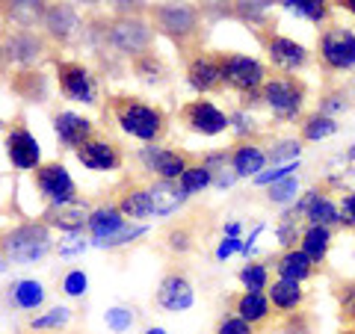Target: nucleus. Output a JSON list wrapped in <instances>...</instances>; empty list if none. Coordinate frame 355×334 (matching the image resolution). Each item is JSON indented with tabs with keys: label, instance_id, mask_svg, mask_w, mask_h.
<instances>
[{
	"label": "nucleus",
	"instance_id": "47",
	"mask_svg": "<svg viewBox=\"0 0 355 334\" xmlns=\"http://www.w3.org/2000/svg\"><path fill=\"white\" fill-rule=\"evenodd\" d=\"M0 270H3V263H0Z\"/></svg>",
	"mask_w": 355,
	"mask_h": 334
},
{
	"label": "nucleus",
	"instance_id": "7",
	"mask_svg": "<svg viewBox=\"0 0 355 334\" xmlns=\"http://www.w3.org/2000/svg\"><path fill=\"white\" fill-rule=\"evenodd\" d=\"M57 74H60V86L62 92L71 98V101H83V104H92L95 101V83L89 71L77 62H62L57 65Z\"/></svg>",
	"mask_w": 355,
	"mask_h": 334
},
{
	"label": "nucleus",
	"instance_id": "25",
	"mask_svg": "<svg viewBox=\"0 0 355 334\" xmlns=\"http://www.w3.org/2000/svg\"><path fill=\"white\" fill-rule=\"evenodd\" d=\"M151 193V204H154V213H160V216H166V213H172V210L181 204V189H172L169 184H157V186H151L148 189Z\"/></svg>",
	"mask_w": 355,
	"mask_h": 334
},
{
	"label": "nucleus",
	"instance_id": "24",
	"mask_svg": "<svg viewBox=\"0 0 355 334\" xmlns=\"http://www.w3.org/2000/svg\"><path fill=\"white\" fill-rule=\"evenodd\" d=\"M48 219L53 222V225H60V228H69V231H77L83 225V219H86V207L80 202H71V204H60L57 210H51Z\"/></svg>",
	"mask_w": 355,
	"mask_h": 334
},
{
	"label": "nucleus",
	"instance_id": "20",
	"mask_svg": "<svg viewBox=\"0 0 355 334\" xmlns=\"http://www.w3.org/2000/svg\"><path fill=\"white\" fill-rule=\"evenodd\" d=\"M237 314L243 322H261L266 319V314H270V302H266V296L263 293H243L240 296V302H237Z\"/></svg>",
	"mask_w": 355,
	"mask_h": 334
},
{
	"label": "nucleus",
	"instance_id": "42",
	"mask_svg": "<svg viewBox=\"0 0 355 334\" xmlns=\"http://www.w3.org/2000/svg\"><path fill=\"white\" fill-rule=\"evenodd\" d=\"M234 249H237V240H225V243L219 246V258H228V254L234 252Z\"/></svg>",
	"mask_w": 355,
	"mask_h": 334
},
{
	"label": "nucleus",
	"instance_id": "6",
	"mask_svg": "<svg viewBox=\"0 0 355 334\" xmlns=\"http://www.w3.org/2000/svg\"><path fill=\"white\" fill-rule=\"evenodd\" d=\"M36 184L53 204H71L74 202V181L65 172V166L60 163H48L36 169Z\"/></svg>",
	"mask_w": 355,
	"mask_h": 334
},
{
	"label": "nucleus",
	"instance_id": "29",
	"mask_svg": "<svg viewBox=\"0 0 355 334\" xmlns=\"http://www.w3.org/2000/svg\"><path fill=\"white\" fill-rule=\"evenodd\" d=\"M308 219H314V225H335V222H340V210L326 202V198H320L314 195L311 198V204H308Z\"/></svg>",
	"mask_w": 355,
	"mask_h": 334
},
{
	"label": "nucleus",
	"instance_id": "18",
	"mask_svg": "<svg viewBox=\"0 0 355 334\" xmlns=\"http://www.w3.org/2000/svg\"><path fill=\"white\" fill-rule=\"evenodd\" d=\"M89 228H92L95 240H101V246H104L110 237H116V234L125 228L121 210H116V207H101V210H95V213L89 216Z\"/></svg>",
	"mask_w": 355,
	"mask_h": 334
},
{
	"label": "nucleus",
	"instance_id": "46",
	"mask_svg": "<svg viewBox=\"0 0 355 334\" xmlns=\"http://www.w3.org/2000/svg\"><path fill=\"white\" fill-rule=\"evenodd\" d=\"M347 334H355V328H349V331H347Z\"/></svg>",
	"mask_w": 355,
	"mask_h": 334
},
{
	"label": "nucleus",
	"instance_id": "27",
	"mask_svg": "<svg viewBox=\"0 0 355 334\" xmlns=\"http://www.w3.org/2000/svg\"><path fill=\"white\" fill-rule=\"evenodd\" d=\"M6 51L15 62H30L39 57V42H36V36H30V33H18V36L9 39Z\"/></svg>",
	"mask_w": 355,
	"mask_h": 334
},
{
	"label": "nucleus",
	"instance_id": "32",
	"mask_svg": "<svg viewBox=\"0 0 355 334\" xmlns=\"http://www.w3.org/2000/svg\"><path fill=\"white\" fill-rule=\"evenodd\" d=\"M338 299H340V317L347 319V326L355 328V281H347L338 287Z\"/></svg>",
	"mask_w": 355,
	"mask_h": 334
},
{
	"label": "nucleus",
	"instance_id": "19",
	"mask_svg": "<svg viewBox=\"0 0 355 334\" xmlns=\"http://www.w3.org/2000/svg\"><path fill=\"white\" fill-rule=\"evenodd\" d=\"M275 270H279V275L282 278H287V281H302V278H308L311 272H314V266H311V258L308 254L302 252V249H291L284 254V258L279 261V266H275Z\"/></svg>",
	"mask_w": 355,
	"mask_h": 334
},
{
	"label": "nucleus",
	"instance_id": "10",
	"mask_svg": "<svg viewBox=\"0 0 355 334\" xmlns=\"http://www.w3.org/2000/svg\"><path fill=\"white\" fill-rule=\"evenodd\" d=\"M157 21L166 33L172 36H187V33L196 30V12L193 6H184V3H166L157 9Z\"/></svg>",
	"mask_w": 355,
	"mask_h": 334
},
{
	"label": "nucleus",
	"instance_id": "26",
	"mask_svg": "<svg viewBox=\"0 0 355 334\" xmlns=\"http://www.w3.org/2000/svg\"><path fill=\"white\" fill-rule=\"evenodd\" d=\"M263 166V151L258 146H240L234 151V172L237 175H258Z\"/></svg>",
	"mask_w": 355,
	"mask_h": 334
},
{
	"label": "nucleus",
	"instance_id": "13",
	"mask_svg": "<svg viewBox=\"0 0 355 334\" xmlns=\"http://www.w3.org/2000/svg\"><path fill=\"white\" fill-rule=\"evenodd\" d=\"M157 302L163 308H169V310H184V308H190L193 305V287L187 278L181 275H169L166 281L160 284V290H157Z\"/></svg>",
	"mask_w": 355,
	"mask_h": 334
},
{
	"label": "nucleus",
	"instance_id": "2",
	"mask_svg": "<svg viewBox=\"0 0 355 334\" xmlns=\"http://www.w3.org/2000/svg\"><path fill=\"white\" fill-rule=\"evenodd\" d=\"M263 101L270 104V109L282 118H293L305 104V86L291 74L272 77L263 83Z\"/></svg>",
	"mask_w": 355,
	"mask_h": 334
},
{
	"label": "nucleus",
	"instance_id": "41",
	"mask_svg": "<svg viewBox=\"0 0 355 334\" xmlns=\"http://www.w3.org/2000/svg\"><path fill=\"white\" fill-rule=\"evenodd\" d=\"M291 193H296V181H293V177H287L284 184H279V186H272V189H270V195H272V198H279V202H282V198H287Z\"/></svg>",
	"mask_w": 355,
	"mask_h": 334
},
{
	"label": "nucleus",
	"instance_id": "16",
	"mask_svg": "<svg viewBox=\"0 0 355 334\" xmlns=\"http://www.w3.org/2000/svg\"><path fill=\"white\" fill-rule=\"evenodd\" d=\"M77 157H80V163L86 166V169H116L119 166V151L116 146H110V142H101V139H92L86 142V146L77 151Z\"/></svg>",
	"mask_w": 355,
	"mask_h": 334
},
{
	"label": "nucleus",
	"instance_id": "40",
	"mask_svg": "<svg viewBox=\"0 0 355 334\" xmlns=\"http://www.w3.org/2000/svg\"><path fill=\"white\" fill-rule=\"evenodd\" d=\"M107 319H110V326H113V328H119V331L130 326V314H128V310H121V308L110 310V314H107Z\"/></svg>",
	"mask_w": 355,
	"mask_h": 334
},
{
	"label": "nucleus",
	"instance_id": "45",
	"mask_svg": "<svg viewBox=\"0 0 355 334\" xmlns=\"http://www.w3.org/2000/svg\"><path fill=\"white\" fill-rule=\"evenodd\" d=\"M148 334H166V331H160V328H151V331H148Z\"/></svg>",
	"mask_w": 355,
	"mask_h": 334
},
{
	"label": "nucleus",
	"instance_id": "44",
	"mask_svg": "<svg viewBox=\"0 0 355 334\" xmlns=\"http://www.w3.org/2000/svg\"><path fill=\"white\" fill-rule=\"evenodd\" d=\"M343 6H347V9H349V12L355 15V0H343Z\"/></svg>",
	"mask_w": 355,
	"mask_h": 334
},
{
	"label": "nucleus",
	"instance_id": "36",
	"mask_svg": "<svg viewBox=\"0 0 355 334\" xmlns=\"http://www.w3.org/2000/svg\"><path fill=\"white\" fill-rule=\"evenodd\" d=\"M340 222L347 228H355V193L340 198Z\"/></svg>",
	"mask_w": 355,
	"mask_h": 334
},
{
	"label": "nucleus",
	"instance_id": "34",
	"mask_svg": "<svg viewBox=\"0 0 355 334\" xmlns=\"http://www.w3.org/2000/svg\"><path fill=\"white\" fill-rule=\"evenodd\" d=\"M302 133H305V139H323L329 133H335V121L329 116H311L308 125L302 128Z\"/></svg>",
	"mask_w": 355,
	"mask_h": 334
},
{
	"label": "nucleus",
	"instance_id": "14",
	"mask_svg": "<svg viewBox=\"0 0 355 334\" xmlns=\"http://www.w3.org/2000/svg\"><path fill=\"white\" fill-rule=\"evenodd\" d=\"M89 133H92V125L83 118V116H74V113H60L57 116V137L65 148H77V146H86Z\"/></svg>",
	"mask_w": 355,
	"mask_h": 334
},
{
	"label": "nucleus",
	"instance_id": "1",
	"mask_svg": "<svg viewBox=\"0 0 355 334\" xmlns=\"http://www.w3.org/2000/svg\"><path fill=\"white\" fill-rule=\"evenodd\" d=\"M3 249H6L9 258L18 261V263L39 261V258H44V252L51 249L48 228L36 225V222H30V225H21V228L9 231L6 237H3Z\"/></svg>",
	"mask_w": 355,
	"mask_h": 334
},
{
	"label": "nucleus",
	"instance_id": "43",
	"mask_svg": "<svg viewBox=\"0 0 355 334\" xmlns=\"http://www.w3.org/2000/svg\"><path fill=\"white\" fill-rule=\"evenodd\" d=\"M172 249H187V237H184V234H172Z\"/></svg>",
	"mask_w": 355,
	"mask_h": 334
},
{
	"label": "nucleus",
	"instance_id": "17",
	"mask_svg": "<svg viewBox=\"0 0 355 334\" xmlns=\"http://www.w3.org/2000/svg\"><path fill=\"white\" fill-rule=\"evenodd\" d=\"M187 77H190L193 89H198V92H210V89H216L219 80H222V65L214 57H198V60L190 62Z\"/></svg>",
	"mask_w": 355,
	"mask_h": 334
},
{
	"label": "nucleus",
	"instance_id": "11",
	"mask_svg": "<svg viewBox=\"0 0 355 334\" xmlns=\"http://www.w3.org/2000/svg\"><path fill=\"white\" fill-rule=\"evenodd\" d=\"M266 51H270V60L282 69H302L308 53L302 44H296L293 39H284V36H270L266 39Z\"/></svg>",
	"mask_w": 355,
	"mask_h": 334
},
{
	"label": "nucleus",
	"instance_id": "23",
	"mask_svg": "<svg viewBox=\"0 0 355 334\" xmlns=\"http://www.w3.org/2000/svg\"><path fill=\"white\" fill-rule=\"evenodd\" d=\"M121 213L130 216V219H146L154 213V204H151V193L148 189H133L121 198Z\"/></svg>",
	"mask_w": 355,
	"mask_h": 334
},
{
	"label": "nucleus",
	"instance_id": "3",
	"mask_svg": "<svg viewBox=\"0 0 355 334\" xmlns=\"http://www.w3.org/2000/svg\"><path fill=\"white\" fill-rule=\"evenodd\" d=\"M116 118H119L121 130L130 133V137H137V139H154L163 130L160 109L139 104V101H121L116 107Z\"/></svg>",
	"mask_w": 355,
	"mask_h": 334
},
{
	"label": "nucleus",
	"instance_id": "21",
	"mask_svg": "<svg viewBox=\"0 0 355 334\" xmlns=\"http://www.w3.org/2000/svg\"><path fill=\"white\" fill-rule=\"evenodd\" d=\"M270 299L279 310H293L299 302H302V290H299L296 281H287V278H279L272 287H270Z\"/></svg>",
	"mask_w": 355,
	"mask_h": 334
},
{
	"label": "nucleus",
	"instance_id": "35",
	"mask_svg": "<svg viewBox=\"0 0 355 334\" xmlns=\"http://www.w3.org/2000/svg\"><path fill=\"white\" fill-rule=\"evenodd\" d=\"M240 278H243V284L249 287V293H261L263 284H266V270L261 263H249L246 270L240 272Z\"/></svg>",
	"mask_w": 355,
	"mask_h": 334
},
{
	"label": "nucleus",
	"instance_id": "15",
	"mask_svg": "<svg viewBox=\"0 0 355 334\" xmlns=\"http://www.w3.org/2000/svg\"><path fill=\"white\" fill-rule=\"evenodd\" d=\"M142 160H146L148 169H154L157 175H163L166 181H172V177H181V175L187 172L181 154L166 151V148H154V146H151V148L142 151Z\"/></svg>",
	"mask_w": 355,
	"mask_h": 334
},
{
	"label": "nucleus",
	"instance_id": "37",
	"mask_svg": "<svg viewBox=\"0 0 355 334\" xmlns=\"http://www.w3.org/2000/svg\"><path fill=\"white\" fill-rule=\"evenodd\" d=\"M219 334H252V326L249 322H243L240 317H228L219 326Z\"/></svg>",
	"mask_w": 355,
	"mask_h": 334
},
{
	"label": "nucleus",
	"instance_id": "9",
	"mask_svg": "<svg viewBox=\"0 0 355 334\" xmlns=\"http://www.w3.org/2000/svg\"><path fill=\"white\" fill-rule=\"evenodd\" d=\"M6 154L15 169H36L39 166V142L30 130L12 128L6 137Z\"/></svg>",
	"mask_w": 355,
	"mask_h": 334
},
{
	"label": "nucleus",
	"instance_id": "8",
	"mask_svg": "<svg viewBox=\"0 0 355 334\" xmlns=\"http://www.w3.org/2000/svg\"><path fill=\"white\" fill-rule=\"evenodd\" d=\"M184 121L190 125L196 133H207V137H214V133L225 130L228 128V118L222 109H216L210 101H193L184 107Z\"/></svg>",
	"mask_w": 355,
	"mask_h": 334
},
{
	"label": "nucleus",
	"instance_id": "5",
	"mask_svg": "<svg viewBox=\"0 0 355 334\" xmlns=\"http://www.w3.org/2000/svg\"><path fill=\"white\" fill-rule=\"evenodd\" d=\"M219 65H222V80L240 89V92H252V89H258L263 83L261 62L243 57V53H222Z\"/></svg>",
	"mask_w": 355,
	"mask_h": 334
},
{
	"label": "nucleus",
	"instance_id": "12",
	"mask_svg": "<svg viewBox=\"0 0 355 334\" xmlns=\"http://www.w3.org/2000/svg\"><path fill=\"white\" fill-rule=\"evenodd\" d=\"M113 42L119 44L121 51L139 53V51L148 48L151 33H148V27L142 24V21H119V24L113 27Z\"/></svg>",
	"mask_w": 355,
	"mask_h": 334
},
{
	"label": "nucleus",
	"instance_id": "30",
	"mask_svg": "<svg viewBox=\"0 0 355 334\" xmlns=\"http://www.w3.org/2000/svg\"><path fill=\"white\" fill-rule=\"evenodd\" d=\"M207 184H210V169L207 166H190V169L181 175V195H193Z\"/></svg>",
	"mask_w": 355,
	"mask_h": 334
},
{
	"label": "nucleus",
	"instance_id": "22",
	"mask_svg": "<svg viewBox=\"0 0 355 334\" xmlns=\"http://www.w3.org/2000/svg\"><path fill=\"white\" fill-rule=\"evenodd\" d=\"M302 252L311 258V263H320L326 258V252H329V228L323 225H311L305 231V237H302Z\"/></svg>",
	"mask_w": 355,
	"mask_h": 334
},
{
	"label": "nucleus",
	"instance_id": "4",
	"mask_svg": "<svg viewBox=\"0 0 355 334\" xmlns=\"http://www.w3.org/2000/svg\"><path fill=\"white\" fill-rule=\"evenodd\" d=\"M320 60L331 71H347L355 65V33L347 27H329L320 36Z\"/></svg>",
	"mask_w": 355,
	"mask_h": 334
},
{
	"label": "nucleus",
	"instance_id": "33",
	"mask_svg": "<svg viewBox=\"0 0 355 334\" xmlns=\"http://www.w3.org/2000/svg\"><path fill=\"white\" fill-rule=\"evenodd\" d=\"M42 284L39 281H21L18 287H15V302L21 305V308H36L39 302H42Z\"/></svg>",
	"mask_w": 355,
	"mask_h": 334
},
{
	"label": "nucleus",
	"instance_id": "38",
	"mask_svg": "<svg viewBox=\"0 0 355 334\" xmlns=\"http://www.w3.org/2000/svg\"><path fill=\"white\" fill-rule=\"evenodd\" d=\"M65 319H69V310H65V308H57V310H51L48 317H42V319H33V326H36V328H48V326H62Z\"/></svg>",
	"mask_w": 355,
	"mask_h": 334
},
{
	"label": "nucleus",
	"instance_id": "39",
	"mask_svg": "<svg viewBox=\"0 0 355 334\" xmlns=\"http://www.w3.org/2000/svg\"><path fill=\"white\" fill-rule=\"evenodd\" d=\"M83 290H86V275L83 272H71L69 278H65V293L80 296Z\"/></svg>",
	"mask_w": 355,
	"mask_h": 334
},
{
	"label": "nucleus",
	"instance_id": "28",
	"mask_svg": "<svg viewBox=\"0 0 355 334\" xmlns=\"http://www.w3.org/2000/svg\"><path fill=\"white\" fill-rule=\"evenodd\" d=\"M44 24H48L53 36H69L71 30H77V18L69 6H53L51 12L44 15Z\"/></svg>",
	"mask_w": 355,
	"mask_h": 334
},
{
	"label": "nucleus",
	"instance_id": "31",
	"mask_svg": "<svg viewBox=\"0 0 355 334\" xmlns=\"http://www.w3.org/2000/svg\"><path fill=\"white\" fill-rule=\"evenodd\" d=\"M287 9H293L296 15H305L311 21H326L329 18V3H320V0H296V3H284Z\"/></svg>",
	"mask_w": 355,
	"mask_h": 334
}]
</instances>
